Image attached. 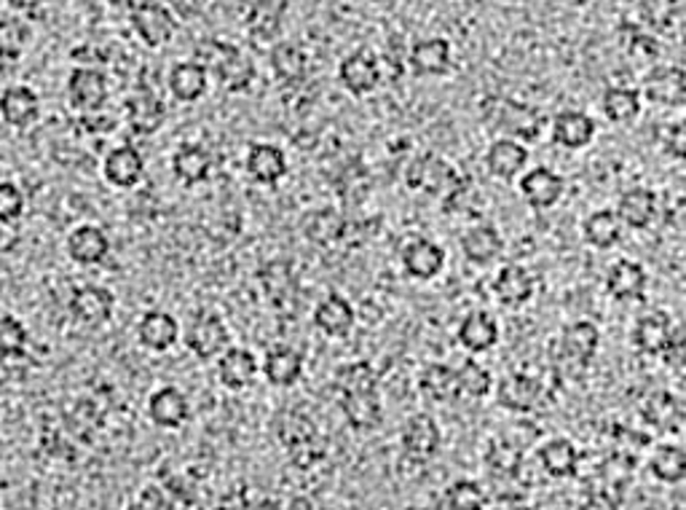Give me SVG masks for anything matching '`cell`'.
Masks as SVG:
<instances>
[{"mask_svg":"<svg viewBox=\"0 0 686 510\" xmlns=\"http://www.w3.org/2000/svg\"><path fill=\"white\" fill-rule=\"evenodd\" d=\"M196 63L207 67V73H213L222 89L231 91V95L247 91L252 82H255V65H252L250 54H244L242 48H237L233 43L226 41L202 43L199 52H196Z\"/></svg>","mask_w":686,"mask_h":510,"instance_id":"1","label":"cell"},{"mask_svg":"<svg viewBox=\"0 0 686 510\" xmlns=\"http://www.w3.org/2000/svg\"><path fill=\"white\" fill-rule=\"evenodd\" d=\"M276 438L287 448L290 459L298 468H312L323 459V446H319V430L303 411H282L276 420Z\"/></svg>","mask_w":686,"mask_h":510,"instance_id":"2","label":"cell"},{"mask_svg":"<svg viewBox=\"0 0 686 510\" xmlns=\"http://www.w3.org/2000/svg\"><path fill=\"white\" fill-rule=\"evenodd\" d=\"M405 183L413 192L445 196V199H454L465 188V181L459 177V172L450 167L443 156H437V153H424V156L413 159L407 164Z\"/></svg>","mask_w":686,"mask_h":510,"instance_id":"3","label":"cell"},{"mask_svg":"<svg viewBox=\"0 0 686 510\" xmlns=\"http://www.w3.org/2000/svg\"><path fill=\"white\" fill-rule=\"evenodd\" d=\"M129 22L140 41L151 48H162L175 39V17L159 0H129Z\"/></svg>","mask_w":686,"mask_h":510,"instance_id":"4","label":"cell"},{"mask_svg":"<svg viewBox=\"0 0 686 510\" xmlns=\"http://www.w3.org/2000/svg\"><path fill=\"white\" fill-rule=\"evenodd\" d=\"M65 91L73 110H78V113H97V110L105 108V102L110 97L108 76L102 70H97V67L78 65L67 76Z\"/></svg>","mask_w":686,"mask_h":510,"instance_id":"5","label":"cell"},{"mask_svg":"<svg viewBox=\"0 0 686 510\" xmlns=\"http://www.w3.org/2000/svg\"><path fill=\"white\" fill-rule=\"evenodd\" d=\"M116 296L113 291L100 285H76L67 299V310H70L73 323L81 328H102L113 317Z\"/></svg>","mask_w":686,"mask_h":510,"instance_id":"6","label":"cell"},{"mask_svg":"<svg viewBox=\"0 0 686 510\" xmlns=\"http://www.w3.org/2000/svg\"><path fill=\"white\" fill-rule=\"evenodd\" d=\"M185 347L196 355L199 360H218L222 349L231 347V334H228L226 323L213 312H199L190 317L188 330H185Z\"/></svg>","mask_w":686,"mask_h":510,"instance_id":"7","label":"cell"},{"mask_svg":"<svg viewBox=\"0 0 686 510\" xmlns=\"http://www.w3.org/2000/svg\"><path fill=\"white\" fill-rule=\"evenodd\" d=\"M123 113H127V124L134 134L148 138V134H156L166 121V108L162 97L156 95L153 86L140 84L132 95L123 102Z\"/></svg>","mask_w":686,"mask_h":510,"instance_id":"8","label":"cell"},{"mask_svg":"<svg viewBox=\"0 0 686 510\" xmlns=\"http://www.w3.org/2000/svg\"><path fill=\"white\" fill-rule=\"evenodd\" d=\"M338 82L344 84V89L355 97L373 95L381 84V65L379 57L368 48H355L351 54H346L338 65Z\"/></svg>","mask_w":686,"mask_h":510,"instance_id":"9","label":"cell"},{"mask_svg":"<svg viewBox=\"0 0 686 510\" xmlns=\"http://www.w3.org/2000/svg\"><path fill=\"white\" fill-rule=\"evenodd\" d=\"M521 194L525 205L534 210H549L566 194V177L549 167H534L521 177Z\"/></svg>","mask_w":686,"mask_h":510,"instance_id":"10","label":"cell"},{"mask_svg":"<svg viewBox=\"0 0 686 510\" xmlns=\"http://www.w3.org/2000/svg\"><path fill=\"white\" fill-rule=\"evenodd\" d=\"M341 411L344 420L349 422L357 433H370L384 422V401H381L379 387L373 390H355L341 392Z\"/></svg>","mask_w":686,"mask_h":510,"instance_id":"11","label":"cell"},{"mask_svg":"<svg viewBox=\"0 0 686 510\" xmlns=\"http://www.w3.org/2000/svg\"><path fill=\"white\" fill-rule=\"evenodd\" d=\"M536 293V276L521 263H507L499 269L497 280H493V299L507 310H518V306L529 304Z\"/></svg>","mask_w":686,"mask_h":510,"instance_id":"12","label":"cell"},{"mask_svg":"<svg viewBox=\"0 0 686 510\" xmlns=\"http://www.w3.org/2000/svg\"><path fill=\"white\" fill-rule=\"evenodd\" d=\"M148 416L156 427L162 430H181L190 416V403L185 398L181 387H159L151 398H148Z\"/></svg>","mask_w":686,"mask_h":510,"instance_id":"13","label":"cell"},{"mask_svg":"<svg viewBox=\"0 0 686 510\" xmlns=\"http://www.w3.org/2000/svg\"><path fill=\"white\" fill-rule=\"evenodd\" d=\"M542 382L529 373H507L497 387V401L512 414H529L542 401Z\"/></svg>","mask_w":686,"mask_h":510,"instance_id":"14","label":"cell"},{"mask_svg":"<svg viewBox=\"0 0 686 510\" xmlns=\"http://www.w3.org/2000/svg\"><path fill=\"white\" fill-rule=\"evenodd\" d=\"M41 116V97L33 86L14 84L0 95V119L14 129H28Z\"/></svg>","mask_w":686,"mask_h":510,"instance_id":"15","label":"cell"},{"mask_svg":"<svg viewBox=\"0 0 686 510\" xmlns=\"http://www.w3.org/2000/svg\"><path fill=\"white\" fill-rule=\"evenodd\" d=\"M145 175V159L134 145H116L102 162V177L113 188H134Z\"/></svg>","mask_w":686,"mask_h":510,"instance_id":"16","label":"cell"},{"mask_svg":"<svg viewBox=\"0 0 686 510\" xmlns=\"http://www.w3.org/2000/svg\"><path fill=\"white\" fill-rule=\"evenodd\" d=\"M65 253L78 267H95L110 253V239L100 226H76L65 239Z\"/></svg>","mask_w":686,"mask_h":510,"instance_id":"17","label":"cell"},{"mask_svg":"<svg viewBox=\"0 0 686 510\" xmlns=\"http://www.w3.org/2000/svg\"><path fill=\"white\" fill-rule=\"evenodd\" d=\"M454 63V52H450V41L432 35V39H422L411 46L407 54V65H411L413 76H445Z\"/></svg>","mask_w":686,"mask_h":510,"instance_id":"18","label":"cell"},{"mask_svg":"<svg viewBox=\"0 0 686 510\" xmlns=\"http://www.w3.org/2000/svg\"><path fill=\"white\" fill-rule=\"evenodd\" d=\"M440 444H443V433L429 414H416L405 422L403 448L411 459L426 463V459H432L437 452H440Z\"/></svg>","mask_w":686,"mask_h":510,"instance_id":"19","label":"cell"},{"mask_svg":"<svg viewBox=\"0 0 686 510\" xmlns=\"http://www.w3.org/2000/svg\"><path fill=\"white\" fill-rule=\"evenodd\" d=\"M355 323H357L355 306H351L349 299H344L341 293H327V296L317 304V310H314V325H317L325 336H330V339H346V336L355 330Z\"/></svg>","mask_w":686,"mask_h":510,"instance_id":"20","label":"cell"},{"mask_svg":"<svg viewBox=\"0 0 686 510\" xmlns=\"http://www.w3.org/2000/svg\"><path fill=\"white\" fill-rule=\"evenodd\" d=\"M244 170L258 186H276L287 175V156H284L280 145L255 143L247 151Z\"/></svg>","mask_w":686,"mask_h":510,"instance_id":"21","label":"cell"},{"mask_svg":"<svg viewBox=\"0 0 686 510\" xmlns=\"http://www.w3.org/2000/svg\"><path fill=\"white\" fill-rule=\"evenodd\" d=\"M598 347H601V330L592 319H577V323L566 325L564 334H560L558 349L566 360L577 362V366H585L598 355Z\"/></svg>","mask_w":686,"mask_h":510,"instance_id":"22","label":"cell"},{"mask_svg":"<svg viewBox=\"0 0 686 510\" xmlns=\"http://www.w3.org/2000/svg\"><path fill=\"white\" fill-rule=\"evenodd\" d=\"M258 358L244 347H228L218 355V379L228 390H247L258 379Z\"/></svg>","mask_w":686,"mask_h":510,"instance_id":"23","label":"cell"},{"mask_svg":"<svg viewBox=\"0 0 686 510\" xmlns=\"http://www.w3.org/2000/svg\"><path fill=\"white\" fill-rule=\"evenodd\" d=\"M596 138V121L585 110H560L553 121V143L560 149H587Z\"/></svg>","mask_w":686,"mask_h":510,"instance_id":"24","label":"cell"},{"mask_svg":"<svg viewBox=\"0 0 686 510\" xmlns=\"http://www.w3.org/2000/svg\"><path fill=\"white\" fill-rule=\"evenodd\" d=\"M261 373L274 387H293L303 377V355L290 344H274L265 349Z\"/></svg>","mask_w":686,"mask_h":510,"instance_id":"25","label":"cell"},{"mask_svg":"<svg viewBox=\"0 0 686 510\" xmlns=\"http://www.w3.org/2000/svg\"><path fill=\"white\" fill-rule=\"evenodd\" d=\"M181 339V325L170 312H145L138 323V341L151 352H166Z\"/></svg>","mask_w":686,"mask_h":510,"instance_id":"26","label":"cell"},{"mask_svg":"<svg viewBox=\"0 0 686 510\" xmlns=\"http://www.w3.org/2000/svg\"><path fill=\"white\" fill-rule=\"evenodd\" d=\"M529 164V149L512 138H499L488 145L486 151V170L499 181H512Z\"/></svg>","mask_w":686,"mask_h":510,"instance_id":"27","label":"cell"},{"mask_svg":"<svg viewBox=\"0 0 686 510\" xmlns=\"http://www.w3.org/2000/svg\"><path fill=\"white\" fill-rule=\"evenodd\" d=\"M660 202L657 194L652 188H628L625 194L617 199V215H620L622 226H630V229H649L657 218Z\"/></svg>","mask_w":686,"mask_h":510,"instance_id":"28","label":"cell"},{"mask_svg":"<svg viewBox=\"0 0 686 510\" xmlns=\"http://www.w3.org/2000/svg\"><path fill=\"white\" fill-rule=\"evenodd\" d=\"M646 282L649 276L644 272V267L622 258V261H617L614 267L609 269V274H606V291H609V296L614 301H639L644 299Z\"/></svg>","mask_w":686,"mask_h":510,"instance_id":"29","label":"cell"},{"mask_svg":"<svg viewBox=\"0 0 686 510\" xmlns=\"http://www.w3.org/2000/svg\"><path fill=\"white\" fill-rule=\"evenodd\" d=\"M461 253L469 263H478V267H488L491 261H497L504 250V239L499 235L497 226L491 224H478L472 229H467L459 239Z\"/></svg>","mask_w":686,"mask_h":510,"instance_id":"30","label":"cell"},{"mask_svg":"<svg viewBox=\"0 0 686 510\" xmlns=\"http://www.w3.org/2000/svg\"><path fill=\"white\" fill-rule=\"evenodd\" d=\"M403 269L413 280H435L445 269V250L432 239H413L403 250Z\"/></svg>","mask_w":686,"mask_h":510,"instance_id":"31","label":"cell"},{"mask_svg":"<svg viewBox=\"0 0 686 510\" xmlns=\"http://www.w3.org/2000/svg\"><path fill=\"white\" fill-rule=\"evenodd\" d=\"M213 153H209L199 143H183L172 156V175L183 183V186H199L213 172Z\"/></svg>","mask_w":686,"mask_h":510,"instance_id":"32","label":"cell"},{"mask_svg":"<svg viewBox=\"0 0 686 510\" xmlns=\"http://www.w3.org/2000/svg\"><path fill=\"white\" fill-rule=\"evenodd\" d=\"M166 84H170L172 97H175L177 102H185V106H188V102H196L204 97V91H207L209 86V73L207 67L196 63V59H185V63H177L172 67Z\"/></svg>","mask_w":686,"mask_h":510,"instance_id":"33","label":"cell"},{"mask_svg":"<svg viewBox=\"0 0 686 510\" xmlns=\"http://www.w3.org/2000/svg\"><path fill=\"white\" fill-rule=\"evenodd\" d=\"M303 237L308 239L317 248H330V245L341 242L346 235V220L344 215L333 207H319V210H312L303 215L301 224Z\"/></svg>","mask_w":686,"mask_h":510,"instance_id":"34","label":"cell"},{"mask_svg":"<svg viewBox=\"0 0 686 510\" xmlns=\"http://www.w3.org/2000/svg\"><path fill=\"white\" fill-rule=\"evenodd\" d=\"M456 339L469 352H488V349L497 347L499 341V323L488 312L475 310L459 323L456 330Z\"/></svg>","mask_w":686,"mask_h":510,"instance_id":"35","label":"cell"},{"mask_svg":"<svg viewBox=\"0 0 686 510\" xmlns=\"http://www.w3.org/2000/svg\"><path fill=\"white\" fill-rule=\"evenodd\" d=\"M673 334V319L667 312L654 310L646 312L644 317H639L633 328V347L641 355H660L665 349L667 339Z\"/></svg>","mask_w":686,"mask_h":510,"instance_id":"36","label":"cell"},{"mask_svg":"<svg viewBox=\"0 0 686 510\" xmlns=\"http://www.w3.org/2000/svg\"><path fill=\"white\" fill-rule=\"evenodd\" d=\"M540 468L553 478H571L579 470V452L568 438H549L536 452Z\"/></svg>","mask_w":686,"mask_h":510,"instance_id":"37","label":"cell"},{"mask_svg":"<svg viewBox=\"0 0 686 510\" xmlns=\"http://www.w3.org/2000/svg\"><path fill=\"white\" fill-rule=\"evenodd\" d=\"M287 0H255L247 11V33L252 41L269 43L280 35Z\"/></svg>","mask_w":686,"mask_h":510,"instance_id":"38","label":"cell"},{"mask_svg":"<svg viewBox=\"0 0 686 510\" xmlns=\"http://www.w3.org/2000/svg\"><path fill=\"white\" fill-rule=\"evenodd\" d=\"M269 65H271V70H274L276 82L298 84L303 82V76H306V70H308V57L301 46H295V43L280 41V43H274V48H271Z\"/></svg>","mask_w":686,"mask_h":510,"instance_id":"39","label":"cell"},{"mask_svg":"<svg viewBox=\"0 0 686 510\" xmlns=\"http://www.w3.org/2000/svg\"><path fill=\"white\" fill-rule=\"evenodd\" d=\"M641 106V91L633 86H611L603 91L601 97V110L611 124H630V121L639 119Z\"/></svg>","mask_w":686,"mask_h":510,"instance_id":"40","label":"cell"},{"mask_svg":"<svg viewBox=\"0 0 686 510\" xmlns=\"http://www.w3.org/2000/svg\"><path fill=\"white\" fill-rule=\"evenodd\" d=\"M622 229H625V226H622L620 215H617L614 210H596L587 215L582 235L590 248L609 250L622 239Z\"/></svg>","mask_w":686,"mask_h":510,"instance_id":"41","label":"cell"},{"mask_svg":"<svg viewBox=\"0 0 686 510\" xmlns=\"http://www.w3.org/2000/svg\"><path fill=\"white\" fill-rule=\"evenodd\" d=\"M418 390L424 398L435 403H448L459 398L456 390V371L445 362H429L422 373H418Z\"/></svg>","mask_w":686,"mask_h":510,"instance_id":"42","label":"cell"},{"mask_svg":"<svg viewBox=\"0 0 686 510\" xmlns=\"http://www.w3.org/2000/svg\"><path fill=\"white\" fill-rule=\"evenodd\" d=\"M261 282H263V293L271 304H287L295 293V276L293 269H290L287 261H269L261 269Z\"/></svg>","mask_w":686,"mask_h":510,"instance_id":"43","label":"cell"},{"mask_svg":"<svg viewBox=\"0 0 686 510\" xmlns=\"http://www.w3.org/2000/svg\"><path fill=\"white\" fill-rule=\"evenodd\" d=\"M649 470L663 484H682L686 478V452L682 446H660L649 457Z\"/></svg>","mask_w":686,"mask_h":510,"instance_id":"44","label":"cell"},{"mask_svg":"<svg viewBox=\"0 0 686 510\" xmlns=\"http://www.w3.org/2000/svg\"><path fill=\"white\" fill-rule=\"evenodd\" d=\"M456 390L459 395L469 398V401H480V398H488L493 390V377L491 371H486L480 362L465 360L456 371Z\"/></svg>","mask_w":686,"mask_h":510,"instance_id":"45","label":"cell"},{"mask_svg":"<svg viewBox=\"0 0 686 510\" xmlns=\"http://www.w3.org/2000/svg\"><path fill=\"white\" fill-rule=\"evenodd\" d=\"M644 91L649 100L665 102V106H682L684 102V76L682 70L654 73L646 78Z\"/></svg>","mask_w":686,"mask_h":510,"instance_id":"46","label":"cell"},{"mask_svg":"<svg viewBox=\"0 0 686 510\" xmlns=\"http://www.w3.org/2000/svg\"><path fill=\"white\" fill-rule=\"evenodd\" d=\"M641 411H644L641 416L654 427L671 430L678 425V420H682V409H678L676 398H673L671 392H652L644 401V405H641Z\"/></svg>","mask_w":686,"mask_h":510,"instance_id":"47","label":"cell"},{"mask_svg":"<svg viewBox=\"0 0 686 510\" xmlns=\"http://www.w3.org/2000/svg\"><path fill=\"white\" fill-rule=\"evenodd\" d=\"M488 506V497L483 487L478 481H469V478H459V481L450 484L445 489L440 508H454V510H480Z\"/></svg>","mask_w":686,"mask_h":510,"instance_id":"48","label":"cell"},{"mask_svg":"<svg viewBox=\"0 0 686 510\" xmlns=\"http://www.w3.org/2000/svg\"><path fill=\"white\" fill-rule=\"evenodd\" d=\"M30 43V28L17 17L0 20V63H14Z\"/></svg>","mask_w":686,"mask_h":510,"instance_id":"49","label":"cell"},{"mask_svg":"<svg viewBox=\"0 0 686 510\" xmlns=\"http://www.w3.org/2000/svg\"><path fill=\"white\" fill-rule=\"evenodd\" d=\"M28 349V328L20 317L0 315V360L22 358Z\"/></svg>","mask_w":686,"mask_h":510,"instance_id":"50","label":"cell"},{"mask_svg":"<svg viewBox=\"0 0 686 510\" xmlns=\"http://www.w3.org/2000/svg\"><path fill=\"white\" fill-rule=\"evenodd\" d=\"M338 392H355V390H373L379 387V377H375L373 368L368 362L357 360V362H346L336 371V379H333Z\"/></svg>","mask_w":686,"mask_h":510,"instance_id":"51","label":"cell"},{"mask_svg":"<svg viewBox=\"0 0 686 510\" xmlns=\"http://www.w3.org/2000/svg\"><path fill=\"white\" fill-rule=\"evenodd\" d=\"M24 213V192L17 183H0V226H11L22 218Z\"/></svg>","mask_w":686,"mask_h":510,"instance_id":"52","label":"cell"},{"mask_svg":"<svg viewBox=\"0 0 686 510\" xmlns=\"http://www.w3.org/2000/svg\"><path fill=\"white\" fill-rule=\"evenodd\" d=\"M132 508H138V510H170V508H175V502L170 500V495H166V491L159 487V484H148V487H142L138 491Z\"/></svg>","mask_w":686,"mask_h":510,"instance_id":"53","label":"cell"},{"mask_svg":"<svg viewBox=\"0 0 686 510\" xmlns=\"http://www.w3.org/2000/svg\"><path fill=\"white\" fill-rule=\"evenodd\" d=\"M684 352H686V341H684V328L682 325H673V334H671V339H667V344H665V349L660 355H663L665 358V362L671 368H684Z\"/></svg>","mask_w":686,"mask_h":510,"instance_id":"54","label":"cell"}]
</instances>
